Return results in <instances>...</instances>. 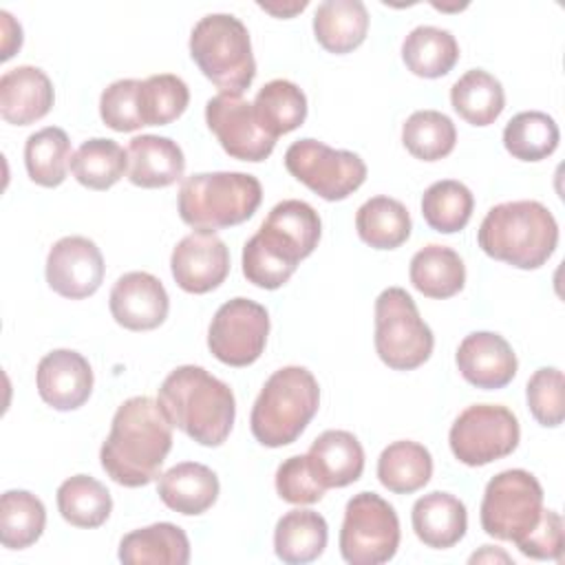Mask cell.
I'll list each match as a JSON object with an SVG mask.
<instances>
[{
  "mask_svg": "<svg viewBox=\"0 0 565 565\" xmlns=\"http://www.w3.org/2000/svg\"><path fill=\"white\" fill-rule=\"evenodd\" d=\"M170 448V419L157 399L137 395L117 406L110 433L99 450V461L115 483L141 488L161 477Z\"/></svg>",
  "mask_w": 565,
  "mask_h": 565,
  "instance_id": "6da1fadb",
  "label": "cell"
},
{
  "mask_svg": "<svg viewBox=\"0 0 565 565\" xmlns=\"http://www.w3.org/2000/svg\"><path fill=\"white\" fill-rule=\"evenodd\" d=\"M320 232V216L309 203L300 199L276 203L243 247V276L260 289L282 287L298 263L313 254Z\"/></svg>",
  "mask_w": 565,
  "mask_h": 565,
  "instance_id": "7a4b0ae2",
  "label": "cell"
},
{
  "mask_svg": "<svg viewBox=\"0 0 565 565\" xmlns=\"http://www.w3.org/2000/svg\"><path fill=\"white\" fill-rule=\"evenodd\" d=\"M172 426L201 446H221L234 426L236 399L232 388L203 366L183 364L168 373L157 397Z\"/></svg>",
  "mask_w": 565,
  "mask_h": 565,
  "instance_id": "3957f363",
  "label": "cell"
},
{
  "mask_svg": "<svg viewBox=\"0 0 565 565\" xmlns=\"http://www.w3.org/2000/svg\"><path fill=\"white\" fill-rule=\"evenodd\" d=\"M477 243L494 260L516 269H539L558 245V223L539 201H508L488 210Z\"/></svg>",
  "mask_w": 565,
  "mask_h": 565,
  "instance_id": "277c9868",
  "label": "cell"
},
{
  "mask_svg": "<svg viewBox=\"0 0 565 565\" xmlns=\"http://www.w3.org/2000/svg\"><path fill=\"white\" fill-rule=\"evenodd\" d=\"M320 406V386L305 366H282L274 371L260 388L249 428L258 444L280 448L294 444Z\"/></svg>",
  "mask_w": 565,
  "mask_h": 565,
  "instance_id": "5b68a950",
  "label": "cell"
},
{
  "mask_svg": "<svg viewBox=\"0 0 565 565\" xmlns=\"http://www.w3.org/2000/svg\"><path fill=\"white\" fill-rule=\"evenodd\" d=\"M263 201L260 181L247 172H199L179 188L177 210L194 230H225L254 216Z\"/></svg>",
  "mask_w": 565,
  "mask_h": 565,
  "instance_id": "8992f818",
  "label": "cell"
},
{
  "mask_svg": "<svg viewBox=\"0 0 565 565\" xmlns=\"http://www.w3.org/2000/svg\"><path fill=\"white\" fill-rule=\"evenodd\" d=\"M190 55L221 93L241 95L256 77L249 31L232 13L201 18L190 33Z\"/></svg>",
  "mask_w": 565,
  "mask_h": 565,
  "instance_id": "52a82bcc",
  "label": "cell"
},
{
  "mask_svg": "<svg viewBox=\"0 0 565 565\" xmlns=\"http://www.w3.org/2000/svg\"><path fill=\"white\" fill-rule=\"evenodd\" d=\"M373 342L380 360L395 371H413L430 358L433 331L406 289L388 287L377 296Z\"/></svg>",
  "mask_w": 565,
  "mask_h": 565,
  "instance_id": "ba28073f",
  "label": "cell"
},
{
  "mask_svg": "<svg viewBox=\"0 0 565 565\" xmlns=\"http://www.w3.org/2000/svg\"><path fill=\"white\" fill-rule=\"evenodd\" d=\"M543 512V488L539 479L521 468L494 475L481 501V527L499 541H521L539 523Z\"/></svg>",
  "mask_w": 565,
  "mask_h": 565,
  "instance_id": "9c48e42d",
  "label": "cell"
},
{
  "mask_svg": "<svg viewBox=\"0 0 565 565\" xmlns=\"http://www.w3.org/2000/svg\"><path fill=\"white\" fill-rule=\"evenodd\" d=\"M399 547L395 508L375 492H358L347 501L340 530V554L349 565H382Z\"/></svg>",
  "mask_w": 565,
  "mask_h": 565,
  "instance_id": "30bf717a",
  "label": "cell"
},
{
  "mask_svg": "<svg viewBox=\"0 0 565 565\" xmlns=\"http://www.w3.org/2000/svg\"><path fill=\"white\" fill-rule=\"evenodd\" d=\"M519 439V419L501 404L468 406L459 413L448 433V444L455 459L472 468L488 466L512 455Z\"/></svg>",
  "mask_w": 565,
  "mask_h": 565,
  "instance_id": "8fae6325",
  "label": "cell"
},
{
  "mask_svg": "<svg viewBox=\"0 0 565 565\" xmlns=\"http://www.w3.org/2000/svg\"><path fill=\"white\" fill-rule=\"evenodd\" d=\"M287 172L324 201H342L366 179V163L351 150H335L318 139H298L285 152Z\"/></svg>",
  "mask_w": 565,
  "mask_h": 565,
  "instance_id": "7c38bea8",
  "label": "cell"
},
{
  "mask_svg": "<svg viewBox=\"0 0 565 565\" xmlns=\"http://www.w3.org/2000/svg\"><path fill=\"white\" fill-rule=\"evenodd\" d=\"M267 335V309L256 300L238 296L216 309L207 329V347L227 366H249L263 355Z\"/></svg>",
  "mask_w": 565,
  "mask_h": 565,
  "instance_id": "4fadbf2b",
  "label": "cell"
},
{
  "mask_svg": "<svg viewBox=\"0 0 565 565\" xmlns=\"http://www.w3.org/2000/svg\"><path fill=\"white\" fill-rule=\"evenodd\" d=\"M205 121L232 159L258 163L274 152L276 139L260 128L254 106L241 95L218 93L210 97L205 104Z\"/></svg>",
  "mask_w": 565,
  "mask_h": 565,
  "instance_id": "5bb4252c",
  "label": "cell"
},
{
  "mask_svg": "<svg viewBox=\"0 0 565 565\" xmlns=\"http://www.w3.org/2000/svg\"><path fill=\"white\" fill-rule=\"evenodd\" d=\"M104 256L86 236H64L49 249L46 282L68 300L93 296L104 282Z\"/></svg>",
  "mask_w": 565,
  "mask_h": 565,
  "instance_id": "9a60e30c",
  "label": "cell"
},
{
  "mask_svg": "<svg viewBox=\"0 0 565 565\" xmlns=\"http://www.w3.org/2000/svg\"><path fill=\"white\" fill-rule=\"evenodd\" d=\"M174 282L188 294H207L230 274V249L207 230H194L183 236L170 256Z\"/></svg>",
  "mask_w": 565,
  "mask_h": 565,
  "instance_id": "2e32d148",
  "label": "cell"
},
{
  "mask_svg": "<svg viewBox=\"0 0 565 565\" xmlns=\"http://www.w3.org/2000/svg\"><path fill=\"white\" fill-rule=\"evenodd\" d=\"M108 307L119 327L128 331H150L168 318L170 298L157 276L128 271L113 285Z\"/></svg>",
  "mask_w": 565,
  "mask_h": 565,
  "instance_id": "e0dca14e",
  "label": "cell"
},
{
  "mask_svg": "<svg viewBox=\"0 0 565 565\" xmlns=\"http://www.w3.org/2000/svg\"><path fill=\"white\" fill-rule=\"evenodd\" d=\"M455 362L461 377L483 391L508 386L519 369L510 342L494 331L468 333L457 347Z\"/></svg>",
  "mask_w": 565,
  "mask_h": 565,
  "instance_id": "ac0fdd59",
  "label": "cell"
},
{
  "mask_svg": "<svg viewBox=\"0 0 565 565\" xmlns=\"http://www.w3.org/2000/svg\"><path fill=\"white\" fill-rule=\"evenodd\" d=\"M35 384L42 402L55 411H75L93 393V369L88 360L73 349H53L35 371Z\"/></svg>",
  "mask_w": 565,
  "mask_h": 565,
  "instance_id": "d6986e66",
  "label": "cell"
},
{
  "mask_svg": "<svg viewBox=\"0 0 565 565\" xmlns=\"http://www.w3.org/2000/svg\"><path fill=\"white\" fill-rule=\"evenodd\" d=\"M53 102V84L38 66L22 64L0 77V115L7 124L29 126L49 115Z\"/></svg>",
  "mask_w": 565,
  "mask_h": 565,
  "instance_id": "ffe728a7",
  "label": "cell"
},
{
  "mask_svg": "<svg viewBox=\"0 0 565 565\" xmlns=\"http://www.w3.org/2000/svg\"><path fill=\"white\" fill-rule=\"evenodd\" d=\"M307 461L316 481L324 490L344 488L362 477L364 450L353 433L324 430L309 446Z\"/></svg>",
  "mask_w": 565,
  "mask_h": 565,
  "instance_id": "44dd1931",
  "label": "cell"
},
{
  "mask_svg": "<svg viewBox=\"0 0 565 565\" xmlns=\"http://www.w3.org/2000/svg\"><path fill=\"white\" fill-rule=\"evenodd\" d=\"M128 181L139 188H168L185 172V157L177 141L159 135H139L128 143Z\"/></svg>",
  "mask_w": 565,
  "mask_h": 565,
  "instance_id": "7402d4cb",
  "label": "cell"
},
{
  "mask_svg": "<svg viewBox=\"0 0 565 565\" xmlns=\"http://www.w3.org/2000/svg\"><path fill=\"white\" fill-rule=\"evenodd\" d=\"M218 477L199 461H181L159 477L157 494L174 512L196 516L210 510L218 499Z\"/></svg>",
  "mask_w": 565,
  "mask_h": 565,
  "instance_id": "603a6c76",
  "label": "cell"
},
{
  "mask_svg": "<svg viewBox=\"0 0 565 565\" xmlns=\"http://www.w3.org/2000/svg\"><path fill=\"white\" fill-rule=\"evenodd\" d=\"M411 523L426 547L448 550L463 539L468 530V512L463 501L455 494L435 490L415 501Z\"/></svg>",
  "mask_w": 565,
  "mask_h": 565,
  "instance_id": "cb8c5ba5",
  "label": "cell"
},
{
  "mask_svg": "<svg viewBox=\"0 0 565 565\" xmlns=\"http://www.w3.org/2000/svg\"><path fill=\"white\" fill-rule=\"evenodd\" d=\"M126 565H185L190 561L188 534L168 521L128 532L119 543Z\"/></svg>",
  "mask_w": 565,
  "mask_h": 565,
  "instance_id": "d4e9b609",
  "label": "cell"
},
{
  "mask_svg": "<svg viewBox=\"0 0 565 565\" xmlns=\"http://www.w3.org/2000/svg\"><path fill=\"white\" fill-rule=\"evenodd\" d=\"M369 31V11L360 0H324L313 13L318 44L335 55L358 49Z\"/></svg>",
  "mask_w": 565,
  "mask_h": 565,
  "instance_id": "484cf974",
  "label": "cell"
},
{
  "mask_svg": "<svg viewBox=\"0 0 565 565\" xmlns=\"http://www.w3.org/2000/svg\"><path fill=\"white\" fill-rule=\"evenodd\" d=\"M329 539V525L322 514L313 510H289L274 530V552L282 563L305 565L316 561Z\"/></svg>",
  "mask_w": 565,
  "mask_h": 565,
  "instance_id": "4316f807",
  "label": "cell"
},
{
  "mask_svg": "<svg viewBox=\"0 0 565 565\" xmlns=\"http://www.w3.org/2000/svg\"><path fill=\"white\" fill-rule=\"evenodd\" d=\"M408 278L426 298L444 300L463 289L466 265L452 247L430 243L411 258Z\"/></svg>",
  "mask_w": 565,
  "mask_h": 565,
  "instance_id": "83f0119b",
  "label": "cell"
},
{
  "mask_svg": "<svg viewBox=\"0 0 565 565\" xmlns=\"http://www.w3.org/2000/svg\"><path fill=\"white\" fill-rule=\"evenodd\" d=\"M402 60L417 77H444L459 60V44L448 29L422 24L404 38Z\"/></svg>",
  "mask_w": 565,
  "mask_h": 565,
  "instance_id": "f1b7e54d",
  "label": "cell"
},
{
  "mask_svg": "<svg viewBox=\"0 0 565 565\" xmlns=\"http://www.w3.org/2000/svg\"><path fill=\"white\" fill-rule=\"evenodd\" d=\"M433 477V457L426 446L399 439L388 444L377 459L380 483L395 494H413Z\"/></svg>",
  "mask_w": 565,
  "mask_h": 565,
  "instance_id": "f546056e",
  "label": "cell"
},
{
  "mask_svg": "<svg viewBox=\"0 0 565 565\" xmlns=\"http://www.w3.org/2000/svg\"><path fill=\"white\" fill-rule=\"evenodd\" d=\"M355 230L373 249H397L408 241L413 223L402 201L380 194L358 207Z\"/></svg>",
  "mask_w": 565,
  "mask_h": 565,
  "instance_id": "4dcf8cb0",
  "label": "cell"
},
{
  "mask_svg": "<svg viewBox=\"0 0 565 565\" xmlns=\"http://www.w3.org/2000/svg\"><path fill=\"white\" fill-rule=\"evenodd\" d=\"M455 113L472 126H490L505 108L501 82L483 68L466 71L450 88Z\"/></svg>",
  "mask_w": 565,
  "mask_h": 565,
  "instance_id": "1f68e13d",
  "label": "cell"
},
{
  "mask_svg": "<svg viewBox=\"0 0 565 565\" xmlns=\"http://www.w3.org/2000/svg\"><path fill=\"white\" fill-rule=\"evenodd\" d=\"M252 106L256 121L274 139L300 128L307 119V95L289 79L267 82Z\"/></svg>",
  "mask_w": 565,
  "mask_h": 565,
  "instance_id": "d6a6232c",
  "label": "cell"
},
{
  "mask_svg": "<svg viewBox=\"0 0 565 565\" xmlns=\"http://www.w3.org/2000/svg\"><path fill=\"white\" fill-rule=\"evenodd\" d=\"M57 510L66 523L93 530L104 525L110 516L113 497L95 477L75 475L57 488Z\"/></svg>",
  "mask_w": 565,
  "mask_h": 565,
  "instance_id": "836d02e7",
  "label": "cell"
},
{
  "mask_svg": "<svg viewBox=\"0 0 565 565\" xmlns=\"http://www.w3.org/2000/svg\"><path fill=\"white\" fill-rule=\"evenodd\" d=\"M71 141L57 126H46L29 135L24 143V166L33 183L42 188H57L64 183L71 168Z\"/></svg>",
  "mask_w": 565,
  "mask_h": 565,
  "instance_id": "e575fe53",
  "label": "cell"
},
{
  "mask_svg": "<svg viewBox=\"0 0 565 565\" xmlns=\"http://www.w3.org/2000/svg\"><path fill=\"white\" fill-rule=\"evenodd\" d=\"M71 172L88 190H108L128 172V152L113 139H88L75 150Z\"/></svg>",
  "mask_w": 565,
  "mask_h": 565,
  "instance_id": "d590c367",
  "label": "cell"
},
{
  "mask_svg": "<svg viewBox=\"0 0 565 565\" xmlns=\"http://www.w3.org/2000/svg\"><path fill=\"white\" fill-rule=\"evenodd\" d=\"M46 525L44 503L29 490H7L0 499V543L7 550L33 545Z\"/></svg>",
  "mask_w": 565,
  "mask_h": 565,
  "instance_id": "8d00e7d4",
  "label": "cell"
},
{
  "mask_svg": "<svg viewBox=\"0 0 565 565\" xmlns=\"http://www.w3.org/2000/svg\"><path fill=\"white\" fill-rule=\"evenodd\" d=\"M558 126L541 110L516 113L503 128V146L519 161L547 159L558 148Z\"/></svg>",
  "mask_w": 565,
  "mask_h": 565,
  "instance_id": "74e56055",
  "label": "cell"
},
{
  "mask_svg": "<svg viewBox=\"0 0 565 565\" xmlns=\"http://www.w3.org/2000/svg\"><path fill=\"white\" fill-rule=\"evenodd\" d=\"M402 143L419 161H439L455 150L457 128L439 110H415L402 126Z\"/></svg>",
  "mask_w": 565,
  "mask_h": 565,
  "instance_id": "f35d334b",
  "label": "cell"
},
{
  "mask_svg": "<svg viewBox=\"0 0 565 565\" xmlns=\"http://www.w3.org/2000/svg\"><path fill=\"white\" fill-rule=\"evenodd\" d=\"M475 196L461 181H435L422 194V216L439 234L463 230L472 216Z\"/></svg>",
  "mask_w": 565,
  "mask_h": 565,
  "instance_id": "ab89813d",
  "label": "cell"
},
{
  "mask_svg": "<svg viewBox=\"0 0 565 565\" xmlns=\"http://www.w3.org/2000/svg\"><path fill=\"white\" fill-rule=\"evenodd\" d=\"M188 104L190 90L179 75L159 73L139 82V117L143 126H166L179 119Z\"/></svg>",
  "mask_w": 565,
  "mask_h": 565,
  "instance_id": "60d3db41",
  "label": "cell"
},
{
  "mask_svg": "<svg viewBox=\"0 0 565 565\" xmlns=\"http://www.w3.org/2000/svg\"><path fill=\"white\" fill-rule=\"evenodd\" d=\"M527 408L532 417L545 426L556 428L565 417V393H563V373L556 366H543L532 373L525 386Z\"/></svg>",
  "mask_w": 565,
  "mask_h": 565,
  "instance_id": "b9f144b4",
  "label": "cell"
},
{
  "mask_svg": "<svg viewBox=\"0 0 565 565\" xmlns=\"http://www.w3.org/2000/svg\"><path fill=\"white\" fill-rule=\"evenodd\" d=\"M139 82L141 79H117L108 84L99 97L102 121L117 132H132L143 128L139 117Z\"/></svg>",
  "mask_w": 565,
  "mask_h": 565,
  "instance_id": "7bdbcfd3",
  "label": "cell"
},
{
  "mask_svg": "<svg viewBox=\"0 0 565 565\" xmlns=\"http://www.w3.org/2000/svg\"><path fill=\"white\" fill-rule=\"evenodd\" d=\"M276 492L282 501L294 505H311L324 497V488L316 481L307 455H294L278 466Z\"/></svg>",
  "mask_w": 565,
  "mask_h": 565,
  "instance_id": "ee69618b",
  "label": "cell"
},
{
  "mask_svg": "<svg viewBox=\"0 0 565 565\" xmlns=\"http://www.w3.org/2000/svg\"><path fill=\"white\" fill-rule=\"evenodd\" d=\"M521 554L536 561H561L563 554V519L556 510H543L534 530L516 541Z\"/></svg>",
  "mask_w": 565,
  "mask_h": 565,
  "instance_id": "f6af8a7d",
  "label": "cell"
},
{
  "mask_svg": "<svg viewBox=\"0 0 565 565\" xmlns=\"http://www.w3.org/2000/svg\"><path fill=\"white\" fill-rule=\"evenodd\" d=\"M2 18V55L0 60H9L22 46V26L11 18L9 11H0Z\"/></svg>",
  "mask_w": 565,
  "mask_h": 565,
  "instance_id": "bcb514c9",
  "label": "cell"
},
{
  "mask_svg": "<svg viewBox=\"0 0 565 565\" xmlns=\"http://www.w3.org/2000/svg\"><path fill=\"white\" fill-rule=\"evenodd\" d=\"M258 7L260 9H265V11H269V13H274V15H278V18H289V15H294V13H298V11H302L305 7H307V0H302V2H294V4H282V7H276V4H265V2H258Z\"/></svg>",
  "mask_w": 565,
  "mask_h": 565,
  "instance_id": "7dc6e473",
  "label": "cell"
}]
</instances>
